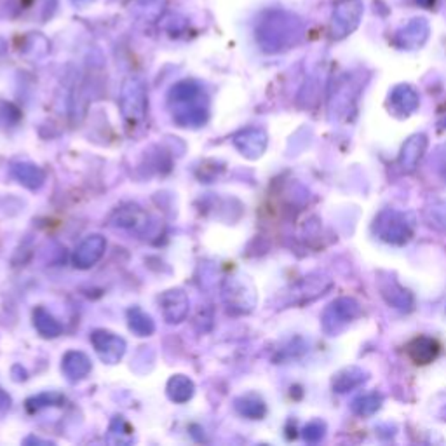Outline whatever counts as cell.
I'll return each instance as SVG.
<instances>
[{"mask_svg": "<svg viewBox=\"0 0 446 446\" xmlns=\"http://www.w3.org/2000/svg\"><path fill=\"white\" fill-rule=\"evenodd\" d=\"M89 2H93V0H74V4H77V6H86Z\"/></svg>", "mask_w": 446, "mask_h": 446, "instance_id": "obj_1", "label": "cell"}]
</instances>
